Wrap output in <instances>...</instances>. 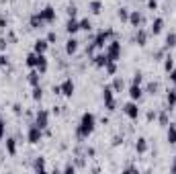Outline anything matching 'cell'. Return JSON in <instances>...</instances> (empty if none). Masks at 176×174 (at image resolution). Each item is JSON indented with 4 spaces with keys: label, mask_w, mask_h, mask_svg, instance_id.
Masks as SVG:
<instances>
[{
    "label": "cell",
    "mask_w": 176,
    "mask_h": 174,
    "mask_svg": "<svg viewBox=\"0 0 176 174\" xmlns=\"http://www.w3.org/2000/svg\"><path fill=\"white\" fill-rule=\"evenodd\" d=\"M113 88H115V90H121V88H123V80H121V78H115V84H113Z\"/></svg>",
    "instance_id": "cb8c5ba5"
},
{
    "label": "cell",
    "mask_w": 176,
    "mask_h": 174,
    "mask_svg": "<svg viewBox=\"0 0 176 174\" xmlns=\"http://www.w3.org/2000/svg\"><path fill=\"white\" fill-rule=\"evenodd\" d=\"M35 168H45V164H43V160H41V158H37V162H35Z\"/></svg>",
    "instance_id": "f546056e"
},
{
    "label": "cell",
    "mask_w": 176,
    "mask_h": 174,
    "mask_svg": "<svg viewBox=\"0 0 176 174\" xmlns=\"http://www.w3.org/2000/svg\"><path fill=\"white\" fill-rule=\"evenodd\" d=\"M102 96H105V102H107L108 111H113V109H115V101H113V88H105Z\"/></svg>",
    "instance_id": "3957f363"
},
{
    "label": "cell",
    "mask_w": 176,
    "mask_h": 174,
    "mask_svg": "<svg viewBox=\"0 0 176 174\" xmlns=\"http://www.w3.org/2000/svg\"><path fill=\"white\" fill-rule=\"evenodd\" d=\"M131 23H133V25H139V23H141V14L133 13V14H131Z\"/></svg>",
    "instance_id": "d6986e66"
},
{
    "label": "cell",
    "mask_w": 176,
    "mask_h": 174,
    "mask_svg": "<svg viewBox=\"0 0 176 174\" xmlns=\"http://www.w3.org/2000/svg\"><path fill=\"white\" fill-rule=\"evenodd\" d=\"M164 68H166V72H170V70L174 68V61H172V57H166V64H164Z\"/></svg>",
    "instance_id": "7402d4cb"
},
{
    "label": "cell",
    "mask_w": 176,
    "mask_h": 174,
    "mask_svg": "<svg viewBox=\"0 0 176 174\" xmlns=\"http://www.w3.org/2000/svg\"><path fill=\"white\" fill-rule=\"evenodd\" d=\"M170 78H172V82H176V70H172V74H170Z\"/></svg>",
    "instance_id": "d590c367"
},
{
    "label": "cell",
    "mask_w": 176,
    "mask_h": 174,
    "mask_svg": "<svg viewBox=\"0 0 176 174\" xmlns=\"http://www.w3.org/2000/svg\"><path fill=\"white\" fill-rule=\"evenodd\" d=\"M172 172H176V162H174V166H172Z\"/></svg>",
    "instance_id": "74e56055"
},
{
    "label": "cell",
    "mask_w": 176,
    "mask_h": 174,
    "mask_svg": "<svg viewBox=\"0 0 176 174\" xmlns=\"http://www.w3.org/2000/svg\"><path fill=\"white\" fill-rule=\"evenodd\" d=\"M107 70L108 74H115V64H107Z\"/></svg>",
    "instance_id": "4dcf8cb0"
},
{
    "label": "cell",
    "mask_w": 176,
    "mask_h": 174,
    "mask_svg": "<svg viewBox=\"0 0 176 174\" xmlns=\"http://www.w3.org/2000/svg\"><path fill=\"white\" fill-rule=\"evenodd\" d=\"M119 19H127V8H121V10H119Z\"/></svg>",
    "instance_id": "83f0119b"
},
{
    "label": "cell",
    "mask_w": 176,
    "mask_h": 174,
    "mask_svg": "<svg viewBox=\"0 0 176 174\" xmlns=\"http://www.w3.org/2000/svg\"><path fill=\"white\" fill-rule=\"evenodd\" d=\"M6 147L10 154H14V150H16V146H14V139H6Z\"/></svg>",
    "instance_id": "44dd1931"
},
{
    "label": "cell",
    "mask_w": 176,
    "mask_h": 174,
    "mask_svg": "<svg viewBox=\"0 0 176 174\" xmlns=\"http://www.w3.org/2000/svg\"><path fill=\"white\" fill-rule=\"evenodd\" d=\"M133 84H141V74H139V72L133 76Z\"/></svg>",
    "instance_id": "f1b7e54d"
},
{
    "label": "cell",
    "mask_w": 176,
    "mask_h": 174,
    "mask_svg": "<svg viewBox=\"0 0 176 174\" xmlns=\"http://www.w3.org/2000/svg\"><path fill=\"white\" fill-rule=\"evenodd\" d=\"M41 139V127H31L29 129V143H37V141Z\"/></svg>",
    "instance_id": "277c9868"
},
{
    "label": "cell",
    "mask_w": 176,
    "mask_h": 174,
    "mask_svg": "<svg viewBox=\"0 0 176 174\" xmlns=\"http://www.w3.org/2000/svg\"><path fill=\"white\" fill-rule=\"evenodd\" d=\"M68 13H70V17H76V6H70Z\"/></svg>",
    "instance_id": "e575fe53"
},
{
    "label": "cell",
    "mask_w": 176,
    "mask_h": 174,
    "mask_svg": "<svg viewBox=\"0 0 176 174\" xmlns=\"http://www.w3.org/2000/svg\"><path fill=\"white\" fill-rule=\"evenodd\" d=\"M119 49H121V43H117V41H113V43L108 45L107 55H108V60H111V61H113V60H117V55H119Z\"/></svg>",
    "instance_id": "7a4b0ae2"
},
{
    "label": "cell",
    "mask_w": 176,
    "mask_h": 174,
    "mask_svg": "<svg viewBox=\"0 0 176 174\" xmlns=\"http://www.w3.org/2000/svg\"><path fill=\"white\" fill-rule=\"evenodd\" d=\"M0 137H4V121L0 119Z\"/></svg>",
    "instance_id": "d6a6232c"
},
{
    "label": "cell",
    "mask_w": 176,
    "mask_h": 174,
    "mask_svg": "<svg viewBox=\"0 0 176 174\" xmlns=\"http://www.w3.org/2000/svg\"><path fill=\"white\" fill-rule=\"evenodd\" d=\"M129 94H131V98H139V96H141V88H139V84H133L131 90H129Z\"/></svg>",
    "instance_id": "7c38bea8"
},
{
    "label": "cell",
    "mask_w": 176,
    "mask_h": 174,
    "mask_svg": "<svg viewBox=\"0 0 176 174\" xmlns=\"http://www.w3.org/2000/svg\"><path fill=\"white\" fill-rule=\"evenodd\" d=\"M78 29H80V23H76V20H68V27H66L68 33H76Z\"/></svg>",
    "instance_id": "4fadbf2b"
},
{
    "label": "cell",
    "mask_w": 176,
    "mask_h": 174,
    "mask_svg": "<svg viewBox=\"0 0 176 174\" xmlns=\"http://www.w3.org/2000/svg\"><path fill=\"white\" fill-rule=\"evenodd\" d=\"M45 49H47V41H45V39L35 41V54H43Z\"/></svg>",
    "instance_id": "9c48e42d"
},
{
    "label": "cell",
    "mask_w": 176,
    "mask_h": 174,
    "mask_svg": "<svg viewBox=\"0 0 176 174\" xmlns=\"http://www.w3.org/2000/svg\"><path fill=\"white\" fill-rule=\"evenodd\" d=\"M4 64H6V57H2V55H0V66H4Z\"/></svg>",
    "instance_id": "8d00e7d4"
},
{
    "label": "cell",
    "mask_w": 176,
    "mask_h": 174,
    "mask_svg": "<svg viewBox=\"0 0 176 174\" xmlns=\"http://www.w3.org/2000/svg\"><path fill=\"white\" fill-rule=\"evenodd\" d=\"M168 105H170V109L176 105V90H168Z\"/></svg>",
    "instance_id": "2e32d148"
},
{
    "label": "cell",
    "mask_w": 176,
    "mask_h": 174,
    "mask_svg": "<svg viewBox=\"0 0 176 174\" xmlns=\"http://www.w3.org/2000/svg\"><path fill=\"white\" fill-rule=\"evenodd\" d=\"M80 29H90V20H80Z\"/></svg>",
    "instance_id": "4316f807"
},
{
    "label": "cell",
    "mask_w": 176,
    "mask_h": 174,
    "mask_svg": "<svg viewBox=\"0 0 176 174\" xmlns=\"http://www.w3.org/2000/svg\"><path fill=\"white\" fill-rule=\"evenodd\" d=\"M29 82H31L33 86H37V72H31V74H29Z\"/></svg>",
    "instance_id": "603a6c76"
},
{
    "label": "cell",
    "mask_w": 176,
    "mask_h": 174,
    "mask_svg": "<svg viewBox=\"0 0 176 174\" xmlns=\"http://www.w3.org/2000/svg\"><path fill=\"white\" fill-rule=\"evenodd\" d=\"M60 88H61V94H66V96H72V94H74V82L70 80V78L64 82Z\"/></svg>",
    "instance_id": "8992f818"
},
{
    "label": "cell",
    "mask_w": 176,
    "mask_h": 174,
    "mask_svg": "<svg viewBox=\"0 0 176 174\" xmlns=\"http://www.w3.org/2000/svg\"><path fill=\"white\" fill-rule=\"evenodd\" d=\"M137 43H139V45H145V33H143V31H139V33H137Z\"/></svg>",
    "instance_id": "ffe728a7"
},
{
    "label": "cell",
    "mask_w": 176,
    "mask_h": 174,
    "mask_svg": "<svg viewBox=\"0 0 176 174\" xmlns=\"http://www.w3.org/2000/svg\"><path fill=\"white\" fill-rule=\"evenodd\" d=\"M137 152H145V147H148V143H145V139H143V137H141V139H137Z\"/></svg>",
    "instance_id": "e0dca14e"
},
{
    "label": "cell",
    "mask_w": 176,
    "mask_h": 174,
    "mask_svg": "<svg viewBox=\"0 0 176 174\" xmlns=\"http://www.w3.org/2000/svg\"><path fill=\"white\" fill-rule=\"evenodd\" d=\"M148 90H149V92H152V94H154V92H156V90H158V84H149V86H148Z\"/></svg>",
    "instance_id": "1f68e13d"
},
{
    "label": "cell",
    "mask_w": 176,
    "mask_h": 174,
    "mask_svg": "<svg viewBox=\"0 0 176 174\" xmlns=\"http://www.w3.org/2000/svg\"><path fill=\"white\" fill-rule=\"evenodd\" d=\"M160 121H162V125H166V123H168V115L164 113V115H162V117H160Z\"/></svg>",
    "instance_id": "836d02e7"
},
{
    "label": "cell",
    "mask_w": 176,
    "mask_h": 174,
    "mask_svg": "<svg viewBox=\"0 0 176 174\" xmlns=\"http://www.w3.org/2000/svg\"><path fill=\"white\" fill-rule=\"evenodd\" d=\"M92 129H94V115L92 113H84L80 119V127H78V135L80 137H88V135L92 133Z\"/></svg>",
    "instance_id": "6da1fadb"
},
{
    "label": "cell",
    "mask_w": 176,
    "mask_h": 174,
    "mask_svg": "<svg viewBox=\"0 0 176 174\" xmlns=\"http://www.w3.org/2000/svg\"><path fill=\"white\" fill-rule=\"evenodd\" d=\"M166 45H168V47H174V45H176V35H174V33H170V35H168V39H166Z\"/></svg>",
    "instance_id": "ac0fdd59"
},
{
    "label": "cell",
    "mask_w": 176,
    "mask_h": 174,
    "mask_svg": "<svg viewBox=\"0 0 176 174\" xmlns=\"http://www.w3.org/2000/svg\"><path fill=\"white\" fill-rule=\"evenodd\" d=\"M33 98H35V101H39V98H41V88H39V86H35V90H33Z\"/></svg>",
    "instance_id": "d4e9b609"
},
{
    "label": "cell",
    "mask_w": 176,
    "mask_h": 174,
    "mask_svg": "<svg viewBox=\"0 0 176 174\" xmlns=\"http://www.w3.org/2000/svg\"><path fill=\"white\" fill-rule=\"evenodd\" d=\"M76 49H78V41H76V39H70L68 45H66V51H68V54H74Z\"/></svg>",
    "instance_id": "5bb4252c"
},
{
    "label": "cell",
    "mask_w": 176,
    "mask_h": 174,
    "mask_svg": "<svg viewBox=\"0 0 176 174\" xmlns=\"http://www.w3.org/2000/svg\"><path fill=\"white\" fill-rule=\"evenodd\" d=\"M168 141H170V143H176V125H170V129H168Z\"/></svg>",
    "instance_id": "9a60e30c"
},
{
    "label": "cell",
    "mask_w": 176,
    "mask_h": 174,
    "mask_svg": "<svg viewBox=\"0 0 176 174\" xmlns=\"http://www.w3.org/2000/svg\"><path fill=\"white\" fill-rule=\"evenodd\" d=\"M39 14H41V19H43V20H53L55 19V10L51 6H45Z\"/></svg>",
    "instance_id": "ba28073f"
},
{
    "label": "cell",
    "mask_w": 176,
    "mask_h": 174,
    "mask_svg": "<svg viewBox=\"0 0 176 174\" xmlns=\"http://www.w3.org/2000/svg\"><path fill=\"white\" fill-rule=\"evenodd\" d=\"M90 8H92V13H101V2H92Z\"/></svg>",
    "instance_id": "484cf974"
},
{
    "label": "cell",
    "mask_w": 176,
    "mask_h": 174,
    "mask_svg": "<svg viewBox=\"0 0 176 174\" xmlns=\"http://www.w3.org/2000/svg\"><path fill=\"white\" fill-rule=\"evenodd\" d=\"M47 119H49L47 111H39V113H37V123H35V125H37V127H45V125H47Z\"/></svg>",
    "instance_id": "52a82bcc"
},
{
    "label": "cell",
    "mask_w": 176,
    "mask_h": 174,
    "mask_svg": "<svg viewBox=\"0 0 176 174\" xmlns=\"http://www.w3.org/2000/svg\"><path fill=\"white\" fill-rule=\"evenodd\" d=\"M111 35V31H102V33H98V37H96V41H94V45H98V47H102L105 45V41H107V37Z\"/></svg>",
    "instance_id": "30bf717a"
},
{
    "label": "cell",
    "mask_w": 176,
    "mask_h": 174,
    "mask_svg": "<svg viewBox=\"0 0 176 174\" xmlns=\"http://www.w3.org/2000/svg\"><path fill=\"white\" fill-rule=\"evenodd\" d=\"M162 25H164V20L156 19L154 23H152V33H160V31H162Z\"/></svg>",
    "instance_id": "8fae6325"
},
{
    "label": "cell",
    "mask_w": 176,
    "mask_h": 174,
    "mask_svg": "<svg viewBox=\"0 0 176 174\" xmlns=\"http://www.w3.org/2000/svg\"><path fill=\"white\" fill-rule=\"evenodd\" d=\"M125 113H127L129 119H137V115H139L137 105H135V102H129V105H125Z\"/></svg>",
    "instance_id": "5b68a950"
}]
</instances>
